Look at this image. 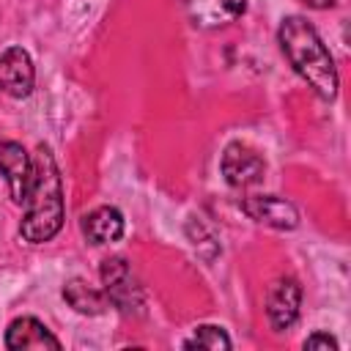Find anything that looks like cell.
<instances>
[{"instance_id": "15", "label": "cell", "mask_w": 351, "mask_h": 351, "mask_svg": "<svg viewBox=\"0 0 351 351\" xmlns=\"http://www.w3.org/2000/svg\"><path fill=\"white\" fill-rule=\"evenodd\" d=\"M307 5H313V8H329V5H335V0H304Z\"/></svg>"}, {"instance_id": "8", "label": "cell", "mask_w": 351, "mask_h": 351, "mask_svg": "<svg viewBox=\"0 0 351 351\" xmlns=\"http://www.w3.org/2000/svg\"><path fill=\"white\" fill-rule=\"evenodd\" d=\"M299 304H302V288L293 277H280L266 296V315L271 321L274 329H288L296 315H299Z\"/></svg>"}, {"instance_id": "9", "label": "cell", "mask_w": 351, "mask_h": 351, "mask_svg": "<svg viewBox=\"0 0 351 351\" xmlns=\"http://www.w3.org/2000/svg\"><path fill=\"white\" fill-rule=\"evenodd\" d=\"M5 348H11V351H44V348L58 351L60 340L38 318L25 315V318L11 321V326L5 332Z\"/></svg>"}, {"instance_id": "4", "label": "cell", "mask_w": 351, "mask_h": 351, "mask_svg": "<svg viewBox=\"0 0 351 351\" xmlns=\"http://www.w3.org/2000/svg\"><path fill=\"white\" fill-rule=\"evenodd\" d=\"M101 282H104L107 299L123 313H132L134 307H140V285L134 282V274L123 258H107L101 263Z\"/></svg>"}, {"instance_id": "14", "label": "cell", "mask_w": 351, "mask_h": 351, "mask_svg": "<svg viewBox=\"0 0 351 351\" xmlns=\"http://www.w3.org/2000/svg\"><path fill=\"white\" fill-rule=\"evenodd\" d=\"M304 348H324V351H335L337 348V340L329 337V335H310L304 340Z\"/></svg>"}, {"instance_id": "10", "label": "cell", "mask_w": 351, "mask_h": 351, "mask_svg": "<svg viewBox=\"0 0 351 351\" xmlns=\"http://www.w3.org/2000/svg\"><path fill=\"white\" fill-rule=\"evenodd\" d=\"M195 27H222L244 14V0H184Z\"/></svg>"}, {"instance_id": "11", "label": "cell", "mask_w": 351, "mask_h": 351, "mask_svg": "<svg viewBox=\"0 0 351 351\" xmlns=\"http://www.w3.org/2000/svg\"><path fill=\"white\" fill-rule=\"evenodd\" d=\"M82 233L90 244H112L123 236V217L112 206H99L82 219Z\"/></svg>"}, {"instance_id": "5", "label": "cell", "mask_w": 351, "mask_h": 351, "mask_svg": "<svg viewBox=\"0 0 351 351\" xmlns=\"http://www.w3.org/2000/svg\"><path fill=\"white\" fill-rule=\"evenodd\" d=\"M36 82V69L30 55L22 47H8L0 52V90L14 96V99H25L33 90Z\"/></svg>"}, {"instance_id": "6", "label": "cell", "mask_w": 351, "mask_h": 351, "mask_svg": "<svg viewBox=\"0 0 351 351\" xmlns=\"http://www.w3.org/2000/svg\"><path fill=\"white\" fill-rule=\"evenodd\" d=\"M241 208L247 217H252L261 225L277 228V230H291L299 225V211L293 203L277 195H250L241 200Z\"/></svg>"}, {"instance_id": "7", "label": "cell", "mask_w": 351, "mask_h": 351, "mask_svg": "<svg viewBox=\"0 0 351 351\" xmlns=\"http://www.w3.org/2000/svg\"><path fill=\"white\" fill-rule=\"evenodd\" d=\"M0 176L8 184L11 200L25 203L27 186L33 181V159L19 143H0Z\"/></svg>"}, {"instance_id": "3", "label": "cell", "mask_w": 351, "mask_h": 351, "mask_svg": "<svg viewBox=\"0 0 351 351\" xmlns=\"http://www.w3.org/2000/svg\"><path fill=\"white\" fill-rule=\"evenodd\" d=\"M263 173H266V162L255 148H250L244 143H230L225 148V154H222V176H225V181L230 186L247 189V186L258 184L263 178Z\"/></svg>"}, {"instance_id": "1", "label": "cell", "mask_w": 351, "mask_h": 351, "mask_svg": "<svg viewBox=\"0 0 351 351\" xmlns=\"http://www.w3.org/2000/svg\"><path fill=\"white\" fill-rule=\"evenodd\" d=\"M25 219L19 233L30 244H44L58 236L63 228V184L55 156L47 145H38L33 154V181L25 195Z\"/></svg>"}, {"instance_id": "2", "label": "cell", "mask_w": 351, "mask_h": 351, "mask_svg": "<svg viewBox=\"0 0 351 351\" xmlns=\"http://www.w3.org/2000/svg\"><path fill=\"white\" fill-rule=\"evenodd\" d=\"M277 36H280V47H282L288 63L293 66V71L321 99L332 101L337 96L340 80H337L335 60H332L329 49L324 47L321 36L315 33V27L304 16H285Z\"/></svg>"}, {"instance_id": "13", "label": "cell", "mask_w": 351, "mask_h": 351, "mask_svg": "<svg viewBox=\"0 0 351 351\" xmlns=\"http://www.w3.org/2000/svg\"><path fill=\"white\" fill-rule=\"evenodd\" d=\"M184 348H230V337L219 326H197L195 335L184 343Z\"/></svg>"}, {"instance_id": "12", "label": "cell", "mask_w": 351, "mask_h": 351, "mask_svg": "<svg viewBox=\"0 0 351 351\" xmlns=\"http://www.w3.org/2000/svg\"><path fill=\"white\" fill-rule=\"evenodd\" d=\"M63 299L82 315H99L107 307V296L96 288H90L85 280H71L63 288Z\"/></svg>"}]
</instances>
